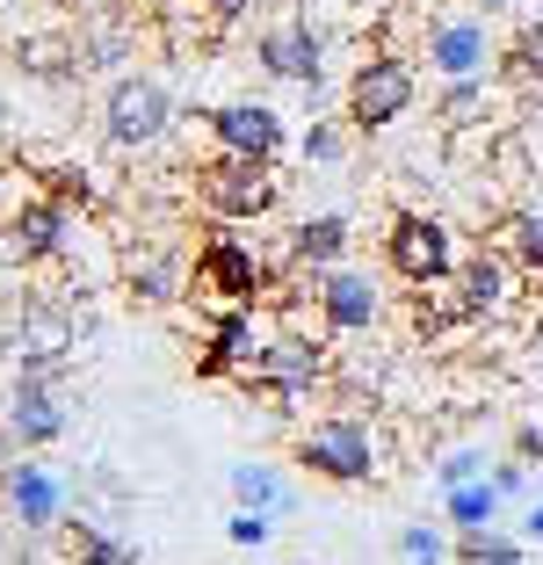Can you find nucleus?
Masks as SVG:
<instances>
[{
	"mask_svg": "<svg viewBox=\"0 0 543 565\" xmlns=\"http://www.w3.org/2000/svg\"><path fill=\"white\" fill-rule=\"evenodd\" d=\"M443 515H449V530H493V522H500V486L493 479L449 486V493H443Z\"/></svg>",
	"mask_w": 543,
	"mask_h": 565,
	"instance_id": "6ab92c4d",
	"label": "nucleus"
},
{
	"mask_svg": "<svg viewBox=\"0 0 543 565\" xmlns=\"http://www.w3.org/2000/svg\"><path fill=\"white\" fill-rule=\"evenodd\" d=\"M262 349V327H254V305H217L211 327H203V349H196V377L203 384H225L254 363Z\"/></svg>",
	"mask_w": 543,
	"mask_h": 565,
	"instance_id": "4468645a",
	"label": "nucleus"
},
{
	"mask_svg": "<svg viewBox=\"0 0 543 565\" xmlns=\"http://www.w3.org/2000/svg\"><path fill=\"white\" fill-rule=\"evenodd\" d=\"M312 312L327 333H370L384 319V290L377 276H362V268H327V276H312Z\"/></svg>",
	"mask_w": 543,
	"mask_h": 565,
	"instance_id": "9b49d317",
	"label": "nucleus"
},
{
	"mask_svg": "<svg viewBox=\"0 0 543 565\" xmlns=\"http://www.w3.org/2000/svg\"><path fill=\"white\" fill-rule=\"evenodd\" d=\"M327 349H319V341H290V333H283V341H262V349H254V363L239 370V384H247V399H262V406H276V420L290 414L297 399H305V392H319V384H327Z\"/></svg>",
	"mask_w": 543,
	"mask_h": 565,
	"instance_id": "423d86ee",
	"label": "nucleus"
},
{
	"mask_svg": "<svg viewBox=\"0 0 543 565\" xmlns=\"http://www.w3.org/2000/svg\"><path fill=\"white\" fill-rule=\"evenodd\" d=\"M522 530H529V544H543V500L529 508V522H522Z\"/></svg>",
	"mask_w": 543,
	"mask_h": 565,
	"instance_id": "e433bc0d",
	"label": "nucleus"
},
{
	"mask_svg": "<svg viewBox=\"0 0 543 565\" xmlns=\"http://www.w3.org/2000/svg\"><path fill=\"white\" fill-rule=\"evenodd\" d=\"M493 73H500L508 87H543V22H522V30L500 44Z\"/></svg>",
	"mask_w": 543,
	"mask_h": 565,
	"instance_id": "aec40b11",
	"label": "nucleus"
},
{
	"mask_svg": "<svg viewBox=\"0 0 543 565\" xmlns=\"http://www.w3.org/2000/svg\"><path fill=\"white\" fill-rule=\"evenodd\" d=\"M196 203L217 217V225H254L283 203V182H276V160H247V152H211L196 160Z\"/></svg>",
	"mask_w": 543,
	"mask_h": 565,
	"instance_id": "f257e3e1",
	"label": "nucleus"
},
{
	"mask_svg": "<svg viewBox=\"0 0 543 565\" xmlns=\"http://www.w3.org/2000/svg\"><path fill=\"white\" fill-rule=\"evenodd\" d=\"M348 247H355V233H348V217H341V211L297 217V233H290V262L305 268V276H327V268H341Z\"/></svg>",
	"mask_w": 543,
	"mask_h": 565,
	"instance_id": "dca6fc26",
	"label": "nucleus"
},
{
	"mask_svg": "<svg viewBox=\"0 0 543 565\" xmlns=\"http://www.w3.org/2000/svg\"><path fill=\"white\" fill-rule=\"evenodd\" d=\"M167 124H174L167 81H152V73H116L109 95H102V138H109L116 152H146V146L167 138Z\"/></svg>",
	"mask_w": 543,
	"mask_h": 565,
	"instance_id": "0eeeda50",
	"label": "nucleus"
},
{
	"mask_svg": "<svg viewBox=\"0 0 543 565\" xmlns=\"http://www.w3.org/2000/svg\"><path fill=\"white\" fill-rule=\"evenodd\" d=\"M73 565H138V551L116 544L102 522H73Z\"/></svg>",
	"mask_w": 543,
	"mask_h": 565,
	"instance_id": "393cba45",
	"label": "nucleus"
},
{
	"mask_svg": "<svg viewBox=\"0 0 543 565\" xmlns=\"http://www.w3.org/2000/svg\"><path fill=\"white\" fill-rule=\"evenodd\" d=\"M413 333H420V341H443L449 327H464V312H457V298H428V290H420V298H413Z\"/></svg>",
	"mask_w": 543,
	"mask_h": 565,
	"instance_id": "bb28decb",
	"label": "nucleus"
},
{
	"mask_svg": "<svg viewBox=\"0 0 543 565\" xmlns=\"http://www.w3.org/2000/svg\"><path fill=\"white\" fill-rule=\"evenodd\" d=\"M66 239H73V211H66V203H51L44 189H36V196H22L15 211H8V225H0V247H8V262H22V268L58 262V254H66Z\"/></svg>",
	"mask_w": 543,
	"mask_h": 565,
	"instance_id": "9d476101",
	"label": "nucleus"
},
{
	"mask_svg": "<svg viewBox=\"0 0 543 565\" xmlns=\"http://www.w3.org/2000/svg\"><path fill=\"white\" fill-rule=\"evenodd\" d=\"M8 508L22 515V530H51L58 522V479L44 465H15L8 471Z\"/></svg>",
	"mask_w": 543,
	"mask_h": 565,
	"instance_id": "a211bd4d",
	"label": "nucleus"
},
{
	"mask_svg": "<svg viewBox=\"0 0 543 565\" xmlns=\"http://www.w3.org/2000/svg\"><path fill=\"white\" fill-rule=\"evenodd\" d=\"M290 465L312 471L319 486H370L377 479V428L355 420V414H327L312 428H297Z\"/></svg>",
	"mask_w": 543,
	"mask_h": 565,
	"instance_id": "f03ea898",
	"label": "nucleus"
},
{
	"mask_svg": "<svg viewBox=\"0 0 543 565\" xmlns=\"http://www.w3.org/2000/svg\"><path fill=\"white\" fill-rule=\"evenodd\" d=\"M254 66H262L268 81H290V87H305V95H319V81H327V36L305 15H283L254 36Z\"/></svg>",
	"mask_w": 543,
	"mask_h": 565,
	"instance_id": "6e6552de",
	"label": "nucleus"
},
{
	"mask_svg": "<svg viewBox=\"0 0 543 565\" xmlns=\"http://www.w3.org/2000/svg\"><path fill=\"white\" fill-rule=\"evenodd\" d=\"M493 486H500V500H508V493H522V486H529V465H522V457L493 465Z\"/></svg>",
	"mask_w": 543,
	"mask_h": 565,
	"instance_id": "72a5a7b5",
	"label": "nucleus"
},
{
	"mask_svg": "<svg viewBox=\"0 0 543 565\" xmlns=\"http://www.w3.org/2000/svg\"><path fill=\"white\" fill-rule=\"evenodd\" d=\"M500 58L486 15H435L428 22V73L435 81H486Z\"/></svg>",
	"mask_w": 543,
	"mask_h": 565,
	"instance_id": "1a4fd4ad",
	"label": "nucleus"
},
{
	"mask_svg": "<svg viewBox=\"0 0 543 565\" xmlns=\"http://www.w3.org/2000/svg\"><path fill=\"white\" fill-rule=\"evenodd\" d=\"M514 457H522V465H536V457H543V428H514Z\"/></svg>",
	"mask_w": 543,
	"mask_h": 565,
	"instance_id": "c9c22d12",
	"label": "nucleus"
},
{
	"mask_svg": "<svg viewBox=\"0 0 543 565\" xmlns=\"http://www.w3.org/2000/svg\"><path fill=\"white\" fill-rule=\"evenodd\" d=\"M174 262H131V298L138 305H174Z\"/></svg>",
	"mask_w": 543,
	"mask_h": 565,
	"instance_id": "cd10ccee",
	"label": "nucleus"
},
{
	"mask_svg": "<svg viewBox=\"0 0 543 565\" xmlns=\"http://www.w3.org/2000/svg\"><path fill=\"white\" fill-rule=\"evenodd\" d=\"M203 8H211V15H217V22H247V15H254V8H262V0H203Z\"/></svg>",
	"mask_w": 543,
	"mask_h": 565,
	"instance_id": "f704fd0d",
	"label": "nucleus"
},
{
	"mask_svg": "<svg viewBox=\"0 0 543 565\" xmlns=\"http://www.w3.org/2000/svg\"><path fill=\"white\" fill-rule=\"evenodd\" d=\"M457 565H529V544H514L508 530H457Z\"/></svg>",
	"mask_w": 543,
	"mask_h": 565,
	"instance_id": "5701e85b",
	"label": "nucleus"
},
{
	"mask_svg": "<svg viewBox=\"0 0 543 565\" xmlns=\"http://www.w3.org/2000/svg\"><path fill=\"white\" fill-rule=\"evenodd\" d=\"M203 124H211L217 152H247V160H283V146H290V124L268 102H217Z\"/></svg>",
	"mask_w": 543,
	"mask_h": 565,
	"instance_id": "ddd939ff",
	"label": "nucleus"
},
{
	"mask_svg": "<svg viewBox=\"0 0 543 565\" xmlns=\"http://www.w3.org/2000/svg\"><path fill=\"white\" fill-rule=\"evenodd\" d=\"M478 109H486V81H443V102H435L443 124H471Z\"/></svg>",
	"mask_w": 543,
	"mask_h": 565,
	"instance_id": "c85d7f7f",
	"label": "nucleus"
},
{
	"mask_svg": "<svg viewBox=\"0 0 543 565\" xmlns=\"http://www.w3.org/2000/svg\"><path fill=\"white\" fill-rule=\"evenodd\" d=\"M305 160L333 167V160H341V131H333V124H312V131H305Z\"/></svg>",
	"mask_w": 543,
	"mask_h": 565,
	"instance_id": "473e14b6",
	"label": "nucleus"
},
{
	"mask_svg": "<svg viewBox=\"0 0 543 565\" xmlns=\"http://www.w3.org/2000/svg\"><path fill=\"white\" fill-rule=\"evenodd\" d=\"M232 493H239V508H290V493H283V479L268 465H232Z\"/></svg>",
	"mask_w": 543,
	"mask_h": 565,
	"instance_id": "a878e982",
	"label": "nucleus"
},
{
	"mask_svg": "<svg viewBox=\"0 0 543 565\" xmlns=\"http://www.w3.org/2000/svg\"><path fill=\"white\" fill-rule=\"evenodd\" d=\"M268 282H276V268L262 262V247L254 239H239L232 225H211L196 247V262H189V290L211 305H262Z\"/></svg>",
	"mask_w": 543,
	"mask_h": 565,
	"instance_id": "7ed1b4c3",
	"label": "nucleus"
},
{
	"mask_svg": "<svg viewBox=\"0 0 543 565\" xmlns=\"http://www.w3.org/2000/svg\"><path fill=\"white\" fill-rule=\"evenodd\" d=\"M225 536L254 551V544H268V536H276V515H268V508H239V515L225 522Z\"/></svg>",
	"mask_w": 543,
	"mask_h": 565,
	"instance_id": "2f4dec72",
	"label": "nucleus"
},
{
	"mask_svg": "<svg viewBox=\"0 0 543 565\" xmlns=\"http://www.w3.org/2000/svg\"><path fill=\"white\" fill-rule=\"evenodd\" d=\"M508 290H514V262L500 247L464 254L457 276H449V298H457L464 319H500V312H508Z\"/></svg>",
	"mask_w": 543,
	"mask_h": 565,
	"instance_id": "2eb2a0df",
	"label": "nucleus"
},
{
	"mask_svg": "<svg viewBox=\"0 0 543 565\" xmlns=\"http://www.w3.org/2000/svg\"><path fill=\"white\" fill-rule=\"evenodd\" d=\"M66 355H73V319H66V312H51V305L22 312L15 370H66Z\"/></svg>",
	"mask_w": 543,
	"mask_h": 565,
	"instance_id": "f3484780",
	"label": "nucleus"
},
{
	"mask_svg": "<svg viewBox=\"0 0 543 565\" xmlns=\"http://www.w3.org/2000/svg\"><path fill=\"white\" fill-rule=\"evenodd\" d=\"M15 66L30 73V81H73V73H81V44H66V36H22Z\"/></svg>",
	"mask_w": 543,
	"mask_h": 565,
	"instance_id": "412c9836",
	"label": "nucleus"
},
{
	"mask_svg": "<svg viewBox=\"0 0 543 565\" xmlns=\"http://www.w3.org/2000/svg\"><path fill=\"white\" fill-rule=\"evenodd\" d=\"M529 341H536V349H543V312H536V327H529Z\"/></svg>",
	"mask_w": 543,
	"mask_h": 565,
	"instance_id": "4c0bfd02",
	"label": "nucleus"
},
{
	"mask_svg": "<svg viewBox=\"0 0 543 565\" xmlns=\"http://www.w3.org/2000/svg\"><path fill=\"white\" fill-rule=\"evenodd\" d=\"M486 471H493V465H486V449H449V457H443V471H435V486L449 493V486H464V479H486Z\"/></svg>",
	"mask_w": 543,
	"mask_h": 565,
	"instance_id": "7c9ffc66",
	"label": "nucleus"
},
{
	"mask_svg": "<svg viewBox=\"0 0 543 565\" xmlns=\"http://www.w3.org/2000/svg\"><path fill=\"white\" fill-rule=\"evenodd\" d=\"M398 558H406V565H443V558H449V544H443V530L413 522V530H398Z\"/></svg>",
	"mask_w": 543,
	"mask_h": 565,
	"instance_id": "c756f323",
	"label": "nucleus"
},
{
	"mask_svg": "<svg viewBox=\"0 0 543 565\" xmlns=\"http://www.w3.org/2000/svg\"><path fill=\"white\" fill-rule=\"evenodd\" d=\"M471 8H486V15H493V8H508V0H471Z\"/></svg>",
	"mask_w": 543,
	"mask_h": 565,
	"instance_id": "58836bf2",
	"label": "nucleus"
},
{
	"mask_svg": "<svg viewBox=\"0 0 543 565\" xmlns=\"http://www.w3.org/2000/svg\"><path fill=\"white\" fill-rule=\"evenodd\" d=\"M413 102H420V73H413V58H398V51H370L341 87V109H348V124H355L362 138L392 131Z\"/></svg>",
	"mask_w": 543,
	"mask_h": 565,
	"instance_id": "20e7f679",
	"label": "nucleus"
},
{
	"mask_svg": "<svg viewBox=\"0 0 543 565\" xmlns=\"http://www.w3.org/2000/svg\"><path fill=\"white\" fill-rule=\"evenodd\" d=\"M384 262H392V276L413 282V290H443L464 254H457V233H449L435 211H392V225H384Z\"/></svg>",
	"mask_w": 543,
	"mask_h": 565,
	"instance_id": "39448f33",
	"label": "nucleus"
},
{
	"mask_svg": "<svg viewBox=\"0 0 543 565\" xmlns=\"http://www.w3.org/2000/svg\"><path fill=\"white\" fill-rule=\"evenodd\" d=\"M36 182H44L51 203H66V211H95V203H102V189H95V174H87V167H44Z\"/></svg>",
	"mask_w": 543,
	"mask_h": 565,
	"instance_id": "b1692460",
	"label": "nucleus"
},
{
	"mask_svg": "<svg viewBox=\"0 0 543 565\" xmlns=\"http://www.w3.org/2000/svg\"><path fill=\"white\" fill-rule=\"evenodd\" d=\"M8 435L22 449H51L66 435V392H58V370H15V392H8Z\"/></svg>",
	"mask_w": 543,
	"mask_h": 565,
	"instance_id": "f8f14e48",
	"label": "nucleus"
},
{
	"mask_svg": "<svg viewBox=\"0 0 543 565\" xmlns=\"http://www.w3.org/2000/svg\"><path fill=\"white\" fill-rule=\"evenodd\" d=\"M493 233H500V254H508L514 268H529V276L543 282V217H536V211H508Z\"/></svg>",
	"mask_w": 543,
	"mask_h": 565,
	"instance_id": "4be33fe9",
	"label": "nucleus"
}]
</instances>
